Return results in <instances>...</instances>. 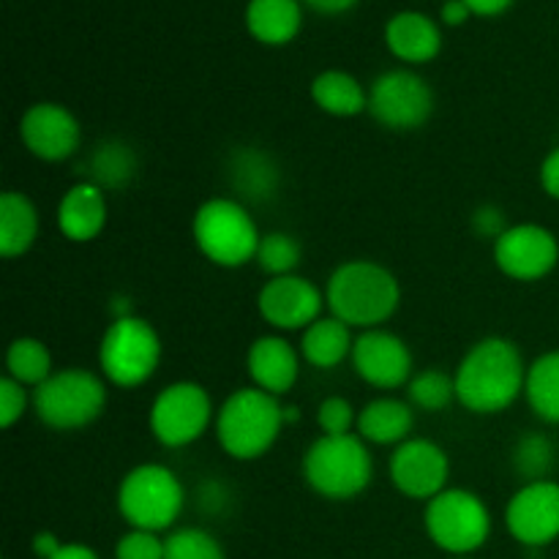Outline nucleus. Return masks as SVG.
<instances>
[{"mask_svg": "<svg viewBox=\"0 0 559 559\" xmlns=\"http://www.w3.org/2000/svg\"><path fill=\"white\" fill-rule=\"evenodd\" d=\"M524 355L511 338L486 336L475 342L453 371L456 402L473 415L506 413L524 396L527 385Z\"/></svg>", "mask_w": 559, "mask_h": 559, "instance_id": "1", "label": "nucleus"}, {"mask_svg": "<svg viewBox=\"0 0 559 559\" xmlns=\"http://www.w3.org/2000/svg\"><path fill=\"white\" fill-rule=\"evenodd\" d=\"M325 304L344 325L371 331L391 320L402 306V284L374 260L342 262L325 284Z\"/></svg>", "mask_w": 559, "mask_h": 559, "instance_id": "2", "label": "nucleus"}, {"mask_svg": "<svg viewBox=\"0 0 559 559\" xmlns=\"http://www.w3.org/2000/svg\"><path fill=\"white\" fill-rule=\"evenodd\" d=\"M216 440L235 462H254L276 445L284 424V404L260 388H238L216 413Z\"/></svg>", "mask_w": 559, "mask_h": 559, "instance_id": "3", "label": "nucleus"}, {"mask_svg": "<svg viewBox=\"0 0 559 559\" xmlns=\"http://www.w3.org/2000/svg\"><path fill=\"white\" fill-rule=\"evenodd\" d=\"M371 478L374 459L360 435H320L304 453V480L322 500H355L369 489Z\"/></svg>", "mask_w": 559, "mask_h": 559, "instance_id": "4", "label": "nucleus"}, {"mask_svg": "<svg viewBox=\"0 0 559 559\" xmlns=\"http://www.w3.org/2000/svg\"><path fill=\"white\" fill-rule=\"evenodd\" d=\"M191 238L207 262L235 271L254 262L262 233L246 202L235 197H213L197 207Z\"/></svg>", "mask_w": 559, "mask_h": 559, "instance_id": "5", "label": "nucleus"}, {"mask_svg": "<svg viewBox=\"0 0 559 559\" xmlns=\"http://www.w3.org/2000/svg\"><path fill=\"white\" fill-rule=\"evenodd\" d=\"M183 508L186 489L167 464H136L118 486V513L131 530L167 533L180 519Z\"/></svg>", "mask_w": 559, "mask_h": 559, "instance_id": "6", "label": "nucleus"}, {"mask_svg": "<svg viewBox=\"0 0 559 559\" xmlns=\"http://www.w3.org/2000/svg\"><path fill=\"white\" fill-rule=\"evenodd\" d=\"M107 407V380L96 371L60 369L33 391V413L55 431H76L96 424Z\"/></svg>", "mask_w": 559, "mask_h": 559, "instance_id": "7", "label": "nucleus"}, {"mask_svg": "<svg viewBox=\"0 0 559 559\" xmlns=\"http://www.w3.org/2000/svg\"><path fill=\"white\" fill-rule=\"evenodd\" d=\"M162 364V336L145 317H118L98 342V369L115 388H140Z\"/></svg>", "mask_w": 559, "mask_h": 559, "instance_id": "8", "label": "nucleus"}, {"mask_svg": "<svg viewBox=\"0 0 559 559\" xmlns=\"http://www.w3.org/2000/svg\"><path fill=\"white\" fill-rule=\"evenodd\" d=\"M424 527L437 549L451 557H469L489 540L491 511L475 491L445 489L426 502Z\"/></svg>", "mask_w": 559, "mask_h": 559, "instance_id": "9", "label": "nucleus"}, {"mask_svg": "<svg viewBox=\"0 0 559 559\" xmlns=\"http://www.w3.org/2000/svg\"><path fill=\"white\" fill-rule=\"evenodd\" d=\"M213 424V399L200 382L180 380L162 388L153 399L147 426L158 445L164 448H189L200 440Z\"/></svg>", "mask_w": 559, "mask_h": 559, "instance_id": "10", "label": "nucleus"}, {"mask_svg": "<svg viewBox=\"0 0 559 559\" xmlns=\"http://www.w3.org/2000/svg\"><path fill=\"white\" fill-rule=\"evenodd\" d=\"M369 115L388 131H418L435 115V91L409 69H391L369 87Z\"/></svg>", "mask_w": 559, "mask_h": 559, "instance_id": "11", "label": "nucleus"}, {"mask_svg": "<svg viewBox=\"0 0 559 559\" xmlns=\"http://www.w3.org/2000/svg\"><path fill=\"white\" fill-rule=\"evenodd\" d=\"M325 306V289L298 273L267 278L257 293V311L276 333H304L320 320Z\"/></svg>", "mask_w": 559, "mask_h": 559, "instance_id": "12", "label": "nucleus"}, {"mask_svg": "<svg viewBox=\"0 0 559 559\" xmlns=\"http://www.w3.org/2000/svg\"><path fill=\"white\" fill-rule=\"evenodd\" d=\"M495 265L513 282H540L559 262V243L551 229L540 224H511L491 243Z\"/></svg>", "mask_w": 559, "mask_h": 559, "instance_id": "13", "label": "nucleus"}, {"mask_svg": "<svg viewBox=\"0 0 559 559\" xmlns=\"http://www.w3.org/2000/svg\"><path fill=\"white\" fill-rule=\"evenodd\" d=\"M388 475H391V484L396 486L399 495L429 502L448 489L451 459H448L445 448L437 445V442L424 440V437H409L393 451Z\"/></svg>", "mask_w": 559, "mask_h": 559, "instance_id": "14", "label": "nucleus"}, {"mask_svg": "<svg viewBox=\"0 0 559 559\" xmlns=\"http://www.w3.org/2000/svg\"><path fill=\"white\" fill-rule=\"evenodd\" d=\"M506 527L516 544L544 549L559 538V484L527 480L506 508Z\"/></svg>", "mask_w": 559, "mask_h": 559, "instance_id": "15", "label": "nucleus"}, {"mask_svg": "<svg viewBox=\"0 0 559 559\" xmlns=\"http://www.w3.org/2000/svg\"><path fill=\"white\" fill-rule=\"evenodd\" d=\"M353 369L366 385L380 388V391H396L407 388L413 380L415 364L407 342L385 328H371L355 336L353 347Z\"/></svg>", "mask_w": 559, "mask_h": 559, "instance_id": "16", "label": "nucleus"}, {"mask_svg": "<svg viewBox=\"0 0 559 559\" xmlns=\"http://www.w3.org/2000/svg\"><path fill=\"white\" fill-rule=\"evenodd\" d=\"M20 140L38 162L58 164L74 156L82 145V126L69 107L38 102L20 120Z\"/></svg>", "mask_w": 559, "mask_h": 559, "instance_id": "17", "label": "nucleus"}, {"mask_svg": "<svg viewBox=\"0 0 559 559\" xmlns=\"http://www.w3.org/2000/svg\"><path fill=\"white\" fill-rule=\"evenodd\" d=\"M300 349H295L282 333H265L254 338L246 353V369L251 382L271 396H287L300 377Z\"/></svg>", "mask_w": 559, "mask_h": 559, "instance_id": "18", "label": "nucleus"}, {"mask_svg": "<svg viewBox=\"0 0 559 559\" xmlns=\"http://www.w3.org/2000/svg\"><path fill=\"white\" fill-rule=\"evenodd\" d=\"M109 222L107 191L93 180H80L63 191L55 207V224L71 243H91Z\"/></svg>", "mask_w": 559, "mask_h": 559, "instance_id": "19", "label": "nucleus"}, {"mask_svg": "<svg viewBox=\"0 0 559 559\" xmlns=\"http://www.w3.org/2000/svg\"><path fill=\"white\" fill-rule=\"evenodd\" d=\"M385 47L404 63H429L440 55L442 33L431 16L420 11H402L388 20Z\"/></svg>", "mask_w": 559, "mask_h": 559, "instance_id": "20", "label": "nucleus"}, {"mask_svg": "<svg viewBox=\"0 0 559 559\" xmlns=\"http://www.w3.org/2000/svg\"><path fill=\"white\" fill-rule=\"evenodd\" d=\"M358 435L364 437L369 445H393L399 448L413 437L415 429V407L407 399L396 396H380L371 399L364 409L358 413Z\"/></svg>", "mask_w": 559, "mask_h": 559, "instance_id": "21", "label": "nucleus"}, {"mask_svg": "<svg viewBox=\"0 0 559 559\" xmlns=\"http://www.w3.org/2000/svg\"><path fill=\"white\" fill-rule=\"evenodd\" d=\"M227 178L240 202H265L271 200L282 183L278 164L260 147H238L229 156Z\"/></svg>", "mask_w": 559, "mask_h": 559, "instance_id": "22", "label": "nucleus"}, {"mask_svg": "<svg viewBox=\"0 0 559 559\" xmlns=\"http://www.w3.org/2000/svg\"><path fill=\"white\" fill-rule=\"evenodd\" d=\"M304 25L300 0H251L246 5V27L251 36L267 47H284L293 41Z\"/></svg>", "mask_w": 559, "mask_h": 559, "instance_id": "23", "label": "nucleus"}, {"mask_svg": "<svg viewBox=\"0 0 559 559\" xmlns=\"http://www.w3.org/2000/svg\"><path fill=\"white\" fill-rule=\"evenodd\" d=\"M353 347H355V336L353 328L344 325L342 320H336L333 314L320 317L314 325L306 328L300 333V355L309 366L314 369H336L342 366L344 360L353 358Z\"/></svg>", "mask_w": 559, "mask_h": 559, "instance_id": "24", "label": "nucleus"}, {"mask_svg": "<svg viewBox=\"0 0 559 559\" xmlns=\"http://www.w3.org/2000/svg\"><path fill=\"white\" fill-rule=\"evenodd\" d=\"M38 238V211L22 191L0 194V257L16 260L27 254Z\"/></svg>", "mask_w": 559, "mask_h": 559, "instance_id": "25", "label": "nucleus"}, {"mask_svg": "<svg viewBox=\"0 0 559 559\" xmlns=\"http://www.w3.org/2000/svg\"><path fill=\"white\" fill-rule=\"evenodd\" d=\"M311 98L322 112L333 118H355L369 112V91L349 71H320L311 82Z\"/></svg>", "mask_w": 559, "mask_h": 559, "instance_id": "26", "label": "nucleus"}, {"mask_svg": "<svg viewBox=\"0 0 559 559\" xmlns=\"http://www.w3.org/2000/svg\"><path fill=\"white\" fill-rule=\"evenodd\" d=\"M524 399L540 420L559 426V349L538 355L530 364Z\"/></svg>", "mask_w": 559, "mask_h": 559, "instance_id": "27", "label": "nucleus"}, {"mask_svg": "<svg viewBox=\"0 0 559 559\" xmlns=\"http://www.w3.org/2000/svg\"><path fill=\"white\" fill-rule=\"evenodd\" d=\"M52 374V353H49L41 338L20 336L9 344V349H5V377L36 391Z\"/></svg>", "mask_w": 559, "mask_h": 559, "instance_id": "28", "label": "nucleus"}, {"mask_svg": "<svg viewBox=\"0 0 559 559\" xmlns=\"http://www.w3.org/2000/svg\"><path fill=\"white\" fill-rule=\"evenodd\" d=\"M87 169H91L93 183L107 189H123L126 183H131L136 175V156L131 151V145L120 140H104L102 145H96V151L91 153V162H87Z\"/></svg>", "mask_w": 559, "mask_h": 559, "instance_id": "29", "label": "nucleus"}, {"mask_svg": "<svg viewBox=\"0 0 559 559\" xmlns=\"http://www.w3.org/2000/svg\"><path fill=\"white\" fill-rule=\"evenodd\" d=\"M407 402L424 413H442L456 402V380L442 369L415 371L407 382Z\"/></svg>", "mask_w": 559, "mask_h": 559, "instance_id": "30", "label": "nucleus"}, {"mask_svg": "<svg viewBox=\"0 0 559 559\" xmlns=\"http://www.w3.org/2000/svg\"><path fill=\"white\" fill-rule=\"evenodd\" d=\"M300 260H304V246L293 233H284V229H273V233L262 235L260 249H257L254 257L260 271L267 273L271 278L293 276L298 271Z\"/></svg>", "mask_w": 559, "mask_h": 559, "instance_id": "31", "label": "nucleus"}, {"mask_svg": "<svg viewBox=\"0 0 559 559\" xmlns=\"http://www.w3.org/2000/svg\"><path fill=\"white\" fill-rule=\"evenodd\" d=\"M164 559H227L224 546L202 527H180L164 538Z\"/></svg>", "mask_w": 559, "mask_h": 559, "instance_id": "32", "label": "nucleus"}, {"mask_svg": "<svg viewBox=\"0 0 559 559\" xmlns=\"http://www.w3.org/2000/svg\"><path fill=\"white\" fill-rule=\"evenodd\" d=\"M513 467L527 480L549 478L551 467H555V445H551L549 437L538 435V431L524 435L513 448Z\"/></svg>", "mask_w": 559, "mask_h": 559, "instance_id": "33", "label": "nucleus"}, {"mask_svg": "<svg viewBox=\"0 0 559 559\" xmlns=\"http://www.w3.org/2000/svg\"><path fill=\"white\" fill-rule=\"evenodd\" d=\"M317 426H320L322 435L328 437L353 435V429L358 426V409L353 407L349 399L328 396L322 399L320 407H317Z\"/></svg>", "mask_w": 559, "mask_h": 559, "instance_id": "34", "label": "nucleus"}, {"mask_svg": "<svg viewBox=\"0 0 559 559\" xmlns=\"http://www.w3.org/2000/svg\"><path fill=\"white\" fill-rule=\"evenodd\" d=\"M27 407H33V393H27V388L11 377H3L0 380V426L14 429L22 415L27 413Z\"/></svg>", "mask_w": 559, "mask_h": 559, "instance_id": "35", "label": "nucleus"}, {"mask_svg": "<svg viewBox=\"0 0 559 559\" xmlns=\"http://www.w3.org/2000/svg\"><path fill=\"white\" fill-rule=\"evenodd\" d=\"M115 559H164V538H158V533L129 527L115 546Z\"/></svg>", "mask_w": 559, "mask_h": 559, "instance_id": "36", "label": "nucleus"}, {"mask_svg": "<svg viewBox=\"0 0 559 559\" xmlns=\"http://www.w3.org/2000/svg\"><path fill=\"white\" fill-rule=\"evenodd\" d=\"M469 222H473V233L478 235V238H489L491 243H495V240L500 238V235L506 233L508 227H511V224H508V218H506V211H502V207H497V205H489V202H486V205H480V207H475L473 218H469Z\"/></svg>", "mask_w": 559, "mask_h": 559, "instance_id": "37", "label": "nucleus"}, {"mask_svg": "<svg viewBox=\"0 0 559 559\" xmlns=\"http://www.w3.org/2000/svg\"><path fill=\"white\" fill-rule=\"evenodd\" d=\"M540 186L551 200H559V147H555L540 164Z\"/></svg>", "mask_w": 559, "mask_h": 559, "instance_id": "38", "label": "nucleus"}, {"mask_svg": "<svg viewBox=\"0 0 559 559\" xmlns=\"http://www.w3.org/2000/svg\"><path fill=\"white\" fill-rule=\"evenodd\" d=\"M63 549V544H60V538L55 533H36L33 535V555L38 559H52L58 551Z\"/></svg>", "mask_w": 559, "mask_h": 559, "instance_id": "39", "label": "nucleus"}, {"mask_svg": "<svg viewBox=\"0 0 559 559\" xmlns=\"http://www.w3.org/2000/svg\"><path fill=\"white\" fill-rule=\"evenodd\" d=\"M440 16L445 25L456 27V25H464V22L473 16V11H469V5L464 3V0H445V5L440 9Z\"/></svg>", "mask_w": 559, "mask_h": 559, "instance_id": "40", "label": "nucleus"}, {"mask_svg": "<svg viewBox=\"0 0 559 559\" xmlns=\"http://www.w3.org/2000/svg\"><path fill=\"white\" fill-rule=\"evenodd\" d=\"M469 5V11L478 16H497V14H506L511 9L513 0H464Z\"/></svg>", "mask_w": 559, "mask_h": 559, "instance_id": "41", "label": "nucleus"}, {"mask_svg": "<svg viewBox=\"0 0 559 559\" xmlns=\"http://www.w3.org/2000/svg\"><path fill=\"white\" fill-rule=\"evenodd\" d=\"M306 5H309L311 11H317V14H344V11L353 9L358 0H304Z\"/></svg>", "mask_w": 559, "mask_h": 559, "instance_id": "42", "label": "nucleus"}, {"mask_svg": "<svg viewBox=\"0 0 559 559\" xmlns=\"http://www.w3.org/2000/svg\"><path fill=\"white\" fill-rule=\"evenodd\" d=\"M52 559H102V557L85 544H63V549H60Z\"/></svg>", "mask_w": 559, "mask_h": 559, "instance_id": "43", "label": "nucleus"}, {"mask_svg": "<svg viewBox=\"0 0 559 559\" xmlns=\"http://www.w3.org/2000/svg\"><path fill=\"white\" fill-rule=\"evenodd\" d=\"M300 420V413H298V407H295V404H284V424H298Z\"/></svg>", "mask_w": 559, "mask_h": 559, "instance_id": "44", "label": "nucleus"}, {"mask_svg": "<svg viewBox=\"0 0 559 559\" xmlns=\"http://www.w3.org/2000/svg\"><path fill=\"white\" fill-rule=\"evenodd\" d=\"M451 559H473V557H451Z\"/></svg>", "mask_w": 559, "mask_h": 559, "instance_id": "45", "label": "nucleus"}]
</instances>
